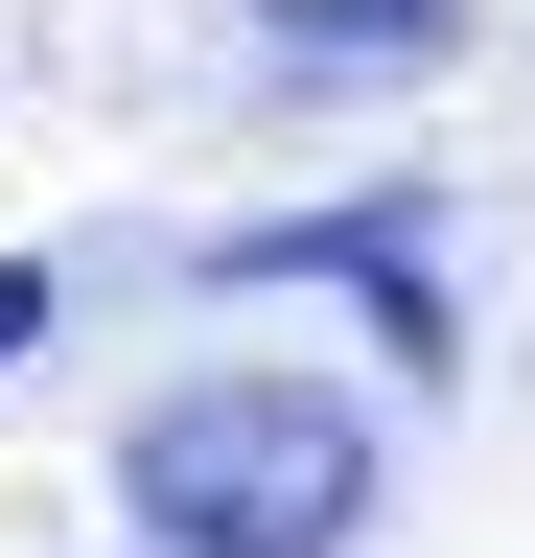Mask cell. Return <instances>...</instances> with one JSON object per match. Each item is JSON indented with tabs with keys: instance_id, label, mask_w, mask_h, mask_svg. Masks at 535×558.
Returning a JSON list of instances; mask_svg holds the SVG:
<instances>
[{
	"instance_id": "1",
	"label": "cell",
	"mask_w": 535,
	"mask_h": 558,
	"mask_svg": "<svg viewBox=\"0 0 535 558\" xmlns=\"http://www.w3.org/2000/svg\"><path fill=\"white\" fill-rule=\"evenodd\" d=\"M117 512H141V558H350L373 535V418L326 373H163L117 418Z\"/></svg>"
},
{
	"instance_id": "4",
	"label": "cell",
	"mask_w": 535,
	"mask_h": 558,
	"mask_svg": "<svg viewBox=\"0 0 535 558\" xmlns=\"http://www.w3.org/2000/svg\"><path fill=\"white\" fill-rule=\"evenodd\" d=\"M47 303H71V279H47V256H0V373L47 349Z\"/></svg>"
},
{
	"instance_id": "3",
	"label": "cell",
	"mask_w": 535,
	"mask_h": 558,
	"mask_svg": "<svg viewBox=\"0 0 535 558\" xmlns=\"http://www.w3.org/2000/svg\"><path fill=\"white\" fill-rule=\"evenodd\" d=\"M256 47L280 70H420V47H465V0H256Z\"/></svg>"
},
{
	"instance_id": "2",
	"label": "cell",
	"mask_w": 535,
	"mask_h": 558,
	"mask_svg": "<svg viewBox=\"0 0 535 558\" xmlns=\"http://www.w3.org/2000/svg\"><path fill=\"white\" fill-rule=\"evenodd\" d=\"M233 279H326V303H373L396 373H465V279H442V209L373 186V209H303V233H256Z\"/></svg>"
}]
</instances>
